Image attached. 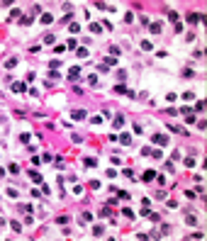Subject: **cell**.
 <instances>
[{"label":"cell","mask_w":207,"mask_h":241,"mask_svg":"<svg viewBox=\"0 0 207 241\" xmlns=\"http://www.w3.org/2000/svg\"><path fill=\"white\" fill-rule=\"evenodd\" d=\"M154 141H156V144H161V146H163V144H168V139H166V136H161V134H156V136H154Z\"/></svg>","instance_id":"obj_1"},{"label":"cell","mask_w":207,"mask_h":241,"mask_svg":"<svg viewBox=\"0 0 207 241\" xmlns=\"http://www.w3.org/2000/svg\"><path fill=\"white\" fill-rule=\"evenodd\" d=\"M154 178H156V175H154V170H146V173H144V180H146V183H149V180H154Z\"/></svg>","instance_id":"obj_2"},{"label":"cell","mask_w":207,"mask_h":241,"mask_svg":"<svg viewBox=\"0 0 207 241\" xmlns=\"http://www.w3.org/2000/svg\"><path fill=\"white\" fill-rule=\"evenodd\" d=\"M83 117H85V112H80V110H76V112H73V119H83Z\"/></svg>","instance_id":"obj_3"}]
</instances>
